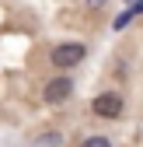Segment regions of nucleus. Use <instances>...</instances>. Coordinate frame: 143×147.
<instances>
[{
	"label": "nucleus",
	"mask_w": 143,
	"mask_h": 147,
	"mask_svg": "<svg viewBox=\"0 0 143 147\" xmlns=\"http://www.w3.org/2000/svg\"><path fill=\"white\" fill-rule=\"evenodd\" d=\"M49 60H52V67L70 70V67H77V63L84 60V46H80V42H59V46H52Z\"/></svg>",
	"instance_id": "obj_1"
},
{
	"label": "nucleus",
	"mask_w": 143,
	"mask_h": 147,
	"mask_svg": "<svg viewBox=\"0 0 143 147\" xmlns=\"http://www.w3.org/2000/svg\"><path fill=\"white\" fill-rule=\"evenodd\" d=\"M70 95H74V81H70V77H56V81H49L45 91H42V98L52 102V105H56V102H66Z\"/></svg>",
	"instance_id": "obj_2"
},
{
	"label": "nucleus",
	"mask_w": 143,
	"mask_h": 147,
	"mask_svg": "<svg viewBox=\"0 0 143 147\" xmlns=\"http://www.w3.org/2000/svg\"><path fill=\"white\" fill-rule=\"evenodd\" d=\"M94 112H98V116H105V119L122 116V98L115 95V91H105V95H98V98H94Z\"/></svg>",
	"instance_id": "obj_3"
},
{
	"label": "nucleus",
	"mask_w": 143,
	"mask_h": 147,
	"mask_svg": "<svg viewBox=\"0 0 143 147\" xmlns=\"http://www.w3.org/2000/svg\"><path fill=\"white\" fill-rule=\"evenodd\" d=\"M84 147H112V144H108V140H105V137H91V140H87Z\"/></svg>",
	"instance_id": "obj_4"
},
{
	"label": "nucleus",
	"mask_w": 143,
	"mask_h": 147,
	"mask_svg": "<svg viewBox=\"0 0 143 147\" xmlns=\"http://www.w3.org/2000/svg\"><path fill=\"white\" fill-rule=\"evenodd\" d=\"M87 4H91V7H101V4H105V0H87Z\"/></svg>",
	"instance_id": "obj_5"
}]
</instances>
